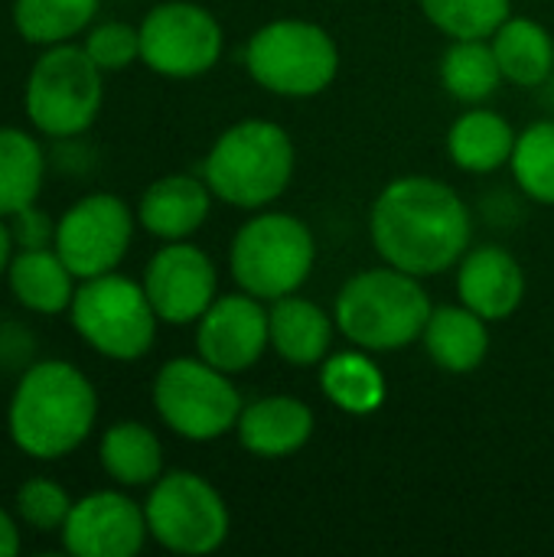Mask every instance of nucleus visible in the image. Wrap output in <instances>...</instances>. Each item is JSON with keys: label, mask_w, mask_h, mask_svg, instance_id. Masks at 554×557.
Here are the masks:
<instances>
[{"label": "nucleus", "mask_w": 554, "mask_h": 557, "mask_svg": "<svg viewBox=\"0 0 554 557\" xmlns=\"http://www.w3.org/2000/svg\"><path fill=\"white\" fill-rule=\"evenodd\" d=\"M313 434V411L291 395H268L242 408L238 441L248 454L281 460L297 454Z\"/></svg>", "instance_id": "nucleus-17"}, {"label": "nucleus", "mask_w": 554, "mask_h": 557, "mask_svg": "<svg viewBox=\"0 0 554 557\" xmlns=\"http://www.w3.org/2000/svg\"><path fill=\"white\" fill-rule=\"evenodd\" d=\"M20 552V532L13 516L0 506V557H13Z\"/></svg>", "instance_id": "nucleus-34"}, {"label": "nucleus", "mask_w": 554, "mask_h": 557, "mask_svg": "<svg viewBox=\"0 0 554 557\" xmlns=\"http://www.w3.org/2000/svg\"><path fill=\"white\" fill-rule=\"evenodd\" d=\"M75 281L78 277L69 271L56 248H23L7 268V284L16 304L42 317H56L72 307Z\"/></svg>", "instance_id": "nucleus-19"}, {"label": "nucleus", "mask_w": 554, "mask_h": 557, "mask_svg": "<svg viewBox=\"0 0 554 557\" xmlns=\"http://www.w3.org/2000/svg\"><path fill=\"white\" fill-rule=\"evenodd\" d=\"M140 284L160 323L186 326L196 323L212 307L219 277H216V264L202 248L186 242H170L150 258Z\"/></svg>", "instance_id": "nucleus-13"}, {"label": "nucleus", "mask_w": 554, "mask_h": 557, "mask_svg": "<svg viewBox=\"0 0 554 557\" xmlns=\"http://www.w3.org/2000/svg\"><path fill=\"white\" fill-rule=\"evenodd\" d=\"M264 346H271L268 310L261 307L258 297L245 290L216 297L212 307L199 317V330H196L199 359H206L209 366L229 375L251 369L261 359Z\"/></svg>", "instance_id": "nucleus-15"}, {"label": "nucleus", "mask_w": 554, "mask_h": 557, "mask_svg": "<svg viewBox=\"0 0 554 557\" xmlns=\"http://www.w3.org/2000/svg\"><path fill=\"white\" fill-rule=\"evenodd\" d=\"M376 251L398 271L434 277L457 264L470 245V209L441 180L402 176L372 206Z\"/></svg>", "instance_id": "nucleus-1"}, {"label": "nucleus", "mask_w": 554, "mask_h": 557, "mask_svg": "<svg viewBox=\"0 0 554 557\" xmlns=\"http://www.w3.org/2000/svg\"><path fill=\"white\" fill-rule=\"evenodd\" d=\"M493 52L503 78L519 88H539L554 72V42L549 29L526 16H509L493 36Z\"/></svg>", "instance_id": "nucleus-23"}, {"label": "nucleus", "mask_w": 554, "mask_h": 557, "mask_svg": "<svg viewBox=\"0 0 554 557\" xmlns=\"http://www.w3.org/2000/svg\"><path fill=\"white\" fill-rule=\"evenodd\" d=\"M431 297L421 281L398 268L359 271L336 294L340 333L369 352H395L421 339L431 320Z\"/></svg>", "instance_id": "nucleus-3"}, {"label": "nucleus", "mask_w": 554, "mask_h": 557, "mask_svg": "<svg viewBox=\"0 0 554 557\" xmlns=\"http://www.w3.org/2000/svg\"><path fill=\"white\" fill-rule=\"evenodd\" d=\"M101 470L121 486H153L163 476V444L140 421H118L98 444Z\"/></svg>", "instance_id": "nucleus-22"}, {"label": "nucleus", "mask_w": 554, "mask_h": 557, "mask_svg": "<svg viewBox=\"0 0 554 557\" xmlns=\"http://www.w3.org/2000/svg\"><path fill=\"white\" fill-rule=\"evenodd\" d=\"M421 10L454 39H490L509 20V0H421Z\"/></svg>", "instance_id": "nucleus-30"}, {"label": "nucleus", "mask_w": 554, "mask_h": 557, "mask_svg": "<svg viewBox=\"0 0 554 557\" xmlns=\"http://www.w3.org/2000/svg\"><path fill=\"white\" fill-rule=\"evenodd\" d=\"M98 418V392L88 375L65 359L29 366L7 405V434L33 460H62L75 454Z\"/></svg>", "instance_id": "nucleus-2"}, {"label": "nucleus", "mask_w": 554, "mask_h": 557, "mask_svg": "<svg viewBox=\"0 0 554 557\" xmlns=\"http://www.w3.org/2000/svg\"><path fill=\"white\" fill-rule=\"evenodd\" d=\"M447 150L454 163L467 173H493L516 150V131L496 111H467L454 121L447 134Z\"/></svg>", "instance_id": "nucleus-24"}, {"label": "nucleus", "mask_w": 554, "mask_h": 557, "mask_svg": "<svg viewBox=\"0 0 554 557\" xmlns=\"http://www.w3.org/2000/svg\"><path fill=\"white\" fill-rule=\"evenodd\" d=\"M209 206L212 189L206 180L173 173L144 189L137 202V222L163 242H183L206 222Z\"/></svg>", "instance_id": "nucleus-18"}, {"label": "nucleus", "mask_w": 554, "mask_h": 557, "mask_svg": "<svg viewBox=\"0 0 554 557\" xmlns=\"http://www.w3.org/2000/svg\"><path fill=\"white\" fill-rule=\"evenodd\" d=\"M16 255V242H13V232H10V222L0 215V277H7V268Z\"/></svg>", "instance_id": "nucleus-35"}, {"label": "nucleus", "mask_w": 554, "mask_h": 557, "mask_svg": "<svg viewBox=\"0 0 554 557\" xmlns=\"http://www.w3.org/2000/svg\"><path fill=\"white\" fill-rule=\"evenodd\" d=\"M457 294L464 307L490 320H506L519 310L526 297L522 264L500 245H483L464 255L457 274Z\"/></svg>", "instance_id": "nucleus-16"}, {"label": "nucleus", "mask_w": 554, "mask_h": 557, "mask_svg": "<svg viewBox=\"0 0 554 557\" xmlns=\"http://www.w3.org/2000/svg\"><path fill=\"white\" fill-rule=\"evenodd\" d=\"M294 176V144L284 127L271 121H238L209 150L202 180L212 196L238 209H261L274 202Z\"/></svg>", "instance_id": "nucleus-4"}, {"label": "nucleus", "mask_w": 554, "mask_h": 557, "mask_svg": "<svg viewBox=\"0 0 554 557\" xmlns=\"http://www.w3.org/2000/svg\"><path fill=\"white\" fill-rule=\"evenodd\" d=\"M153 408L173 434L216 441L238 428L245 405L229 372L206 359H170L153 379Z\"/></svg>", "instance_id": "nucleus-9"}, {"label": "nucleus", "mask_w": 554, "mask_h": 557, "mask_svg": "<svg viewBox=\"0 0 554 557\" xmlns=\"http://www.w3.org/2000/svg\"><path fill=\"white\" fill-rule=\"evenodd\" d=\"M552 78H554V72H552Z\"/></svg>", "instance_id": "nucleus-36"}, {"label": "nucleus", "mask_w": 554, "mask_h": 557, "mask_svg": "<svg viewBox=\"0 0 554 557\" xmlns=\"http://www.w3.org/2000/svg\"><path fill=\"white\" fill-rule=\"evenodd\" d=\"M323 395L346 414H372L385 401V375L366 352H336L320 372Z\"/></svg>", "instance_id": "nucleus-26"}, {"label": "nucleus", "mask_w": 554, "mask_h": 557, "mask_svg": "<svg viewBox=\"0 0 554 557\" xmlns=\"http://www.w3.org/2000/svg\"><path fill=\"white\" fill-rule=\"evenodd\" d=\"M441 82L457 101H467V104L487 101L503 82L493 42L454 39V46L441 59Z\"/></svg>", "instance_id": "nucleus-28"}, {"label": "nucleus", "mask_w": 554, "mask_h": 557, "mask_svg": "<svg viewBox=\"0 0 554 557\" xmlns=\"http://www.w3.org/2000/svg\"><path fill=\"white\" fill-rule=\"evenodd\" d=\"M147 532L173 555H212L229 535V509L199 473H163L144 506Z\"/></svg>", "instance_id": "nucleus-10"}, {"label": "nucleus", "mask_w": 554, "mask_h": 557, "mask_svg": "<svg viewBox=\"0 0 554 557\" xmlns=\"http://www.w3.org/2000/svg\"><path fill=\"white\" fill-rule=\"evenodd\" d=\"M101 69L91 62L85 46L59 42L33 62L23 88V108L29 124L46 137L85 134L104 101Z\"/></svg>", "instance_id": "nucleus-5"}, {"label": "nucleus", "mask_w": 554, "mask_h": 557, "mask_svg": "<svg viewBox=\"0 0 554 557\" xmlns=\"http://www.w3.org/2000/svg\"><path fill=\"white\" fill-rule=\"evenodd\" d=\"M46 180V157L33 134L0 127V215L10 219L33 206Z\"/></svg>", "instance_id": "nucleus-25"}, {"label": "nucleus", "mask_w": 554, "mask_h": 557, "mask_svg": "<svg viewBox=\"0 0 554 557\" xmlns=\"http://www.w3.org/2000/svg\"><path fill=\"white\" fill-rule=\"evenodd\" d=\"M85 52L101 72H121L140 59V29L131 23H98L85 36Z\"/></svg>", "instance_id": "nucleus-32"}, {"label": "nucleus", "mask_w": 554, "mask_h": 557, "mask_svg": "<svg viewBox=\"0 0 554 557\" xmlns=\"http://www.w3.org/2000/svg\"><path fill=\"white\" fill-rule=\"evenodd\" d=\"M62 548L75 557H134L147 542L144 509L114 490H98L72 503L62 525Z\"/></svg>", "instance_id": "nucleus-14"}, {"label": "nucleus", "mask_w": 554, "mask_h": 557, "mask_svg": "<svg viewBox=\"0 0 554 557\" xmlns=\"http://www.w3.org/2000/svg\"><path fill=\"white\" fill-rule=\"evenodd\" d=\"M7 222H10L16 251H23V248H52L56 245V222L46 212H39L36 202L26 206V209H20Z\"/></svg>", "instance_id": "nucleus-33"}, {"label": "nucleus", "mask_w": 554, "mask_h": 557, "mask_svg": "<svg viewBox=\"0 0 554 557\" xmlns=\"http://www.w3.org/2000/svg\"><path fill=\"white\" fill-rule=\"evenodd\" d=\"M313 261L317 245L310 228L287 212H264L248 219L232 238L229 251L235 284L258 300L294 294L310 277Z\"/></svg>", "instance_id": "nucleus-6"}, {"label": "nucleus", "mask_w": 554, "mask_h": 557, "mask_svg": "<svg viewBox=\"0 0 554 557\" xmlns=\"http://www.w3.org/2000/svg\"><path fill=\"white\" fill-rule=\"evenodd\" d=\"M98 3L101 0H16L13 26L33 46L72 42V36L91 26Z\"/></svg>", "instance_id": "nucleus-27"}, {"label": "nucleus", "mask_w": 554, "mask_h": 557, "mask_svg": "<svg viewBox=\"0 0 554 557\" xmlns=\"http://www.w3.org/2000/svg\"><path fill=\"white\" fill-rule=\"evenodd\" d=\"M69 313L75 333L98 356L114 362L144 359L157 339L160 317L144 284L114 271L82 281V287H75Z\"/></svg>", "instance_id": "nucleus-7"}, {"label": "nucleus", "mask_w": 554, "mask_h": 557, "mask_svg": "<svg viewBox=\"0 0 554 557\" xmlns=\"http://www.w3.org/2000/svg\"><path fill=\"white\" fill-rule=\"evenodd\" d=\"M333 323L317 304L304 297H278L268 310V330L274 352L291 366H317L327 359L333 343Z\"/></svg>", "instance_id": "nucleus-20"}, {"label": "nucleus", "mask_w": 554, "mask_h": 557, "mask_svg": "<svg viewBox=\"0 0 554 557\" xmlns=\"http://www.w3.org/2000/svg\"><path fill=\"white\" fill-rule=\"evenodd\" d=\"M513 176L535 202L554 206V121H539L516 137Z\"/></svg>", "instance_id": "nucleus-29"}, {"label": "nucleus", "mask_w": 554, "mask_h": 557, "mask_svg": "<svg viewBox=\"0 0 554 557\" xmlns=\"http://www.w3.org/2000/svg\"><path fill=\"white\" fill-rule=\"evenodd\" d=\"M245 65L261 88L284 98H310L336 78L340 49L317 23L274 20L248 39Z\"/></svg>", "instance_id": "nucleus-8"}, {"label": "nucleus", "mask_w": 554, "mask_h": 557, "mask_svg": "<svg viewBox=\"0 0 554 557\" xmlns=\"http://www.w3.org/2000/svg\"><path fill=\"white\" fill-rule=\"evenodd\" d=\"M72 496L65 486H59L56 480L46 476H33L16 490V516L23 525H29L33 532H62L69 512H72Z\"/></svg>", "instance_id": "nucleus-31"}, {"label": "nucleus", "mask_w": 554, "mask_h": 557, "mask_svg": "<svg viewBox=\"0 0 554 557\" xmlns=\"http://www.w3.org/2000/svg\"><path fill=\"white\" fill-rule=\"evenodd\" d=\"M134 238V212L111 193H91L72 202L56 222V251L78 281L111 274Z\"/></svg>", "instance_id": "nucleus-12"}, {"label": "nucleus", "mask_w": 554, "mask_h": 557, "mask_svg": "<svg viewBox=\"0 0 554 557\" xmlns=\"http://www.w3.org/2000/svg\"><path fill=\"white\" fill-rule=\"evenodd\" d=\"M428 356L444 372H473L490 352L487 320L470 307H438L421 333Z\"/></svg>", "instance_id": "nucleus-21"}, {"label": "nucleus", "mask_w": 554, "mask_h": 557, "mask_svg": "<svg viewBox=\"0 0 554 557\" xmlns=\"http://www.w3.org/2000/svg\"><path fill=\"white\" fill-rule=\"evenodd\" d=\"M140 29V62L167 78H196L222 55L219 20L189 0H167L147 10Z\"/></svg>", "instance_id": "nucleus-11"}]
</instances>
